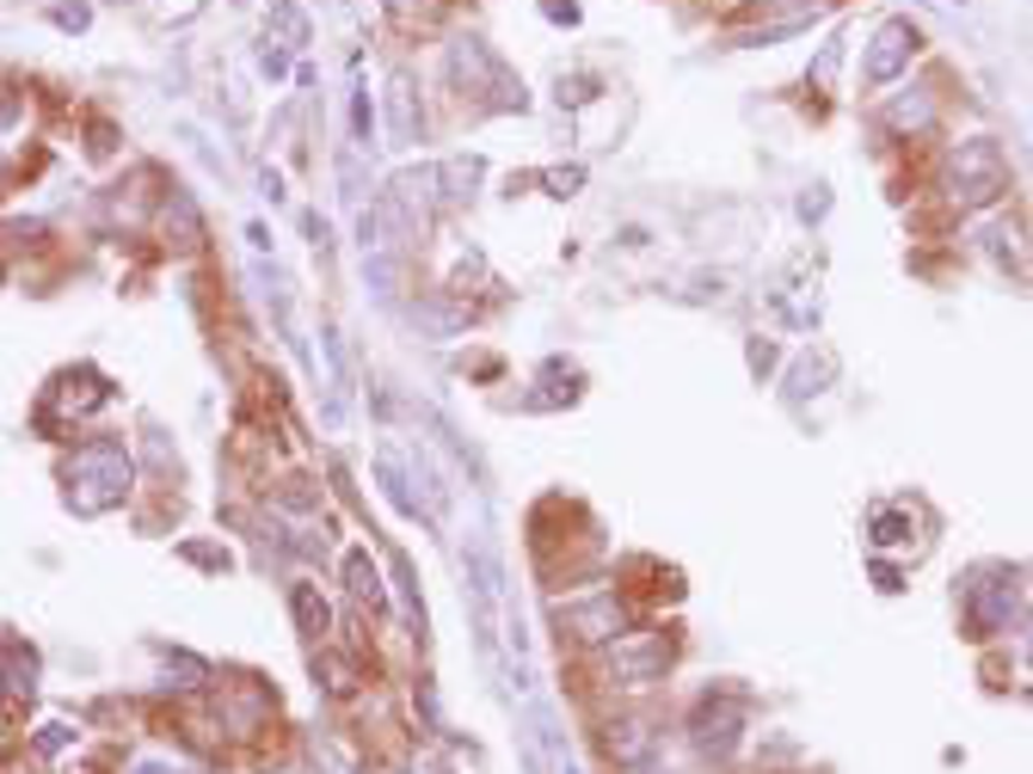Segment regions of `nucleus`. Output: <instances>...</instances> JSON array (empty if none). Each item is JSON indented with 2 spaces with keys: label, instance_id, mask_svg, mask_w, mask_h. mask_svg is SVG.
Segmentation results:
<instances>
[{
  "label": "nucleus",
  "instance_id": "f257e3e1",
  "mask_svg": "<svg viewBox=\"0 0 1033 774\" xmlns=\"http://www.w3.org/2000/svg\"><path fill=\"white\" fill-rule=\"evenodd\" d=\"M1002 179H1009V167H1002V148L990 136L978 141H960V155L947 160V191H954V203H990L1002 191Z\"/></svg>",
  "mask_w": 1033,
  "mask_h": 774
},
{
  "label": "nucleus",
  "instance_id": "f03ea898",
  "mask_svg": "<svg viewBox=\"0 0 1033 774\" xmlns=\"http://www.w3.org/2000/svg\"><path fill=\"white\" fill-rule=\"evenodd\" d=\"M917 44H923V37H917L910 19H886V25L874 32V44H867V56H861V80H867V87L898 80L910 68V56H917Z\"/></svg>",
  "mask_w": 1033,
  "mask_h": 774
},
{
  "label": "nucleus",
  "instance_id": "7ed1b4c3",
  "mask_svg": "<svg viewBox=\"0 0 1033 774\" xmlns=\"http://www.w3.org/2000/svg\"><path fill=\"white\" fill-rule=\"evenodd\" d=\"M388 105H394V129H400V136H412V93H407V80H394Z\"/></svg>",
  "mask_w": 1033,
  "mask_h": 774
},
{
  "label": "nucleus",
  "instance_id": "20e7f679",
  "mask_svg": "<svg viewBox=\"0 0 1033 774\" xmlns=\"http://www.w3.org/2000/svg\"><path fill=\"white\" fill-rule=\"evenodd\" d=\"M87 0H68V7H56V25H63V32H80V25H87Z\"/></svg>",
  "mask_w": 1033,
  "mask_h": 774
},
{
  "label": "nucleus",
  "instance_id": "39448f33",
  "mask_svg": "<svg viewBox=\"0 0 1033 774\" xmlns=\"http://www.w3.org/2000/svg\"><path fill=\"white\" fill-rule=\"evenodd\" d=\"M13 117H19V93H0V129L13 124Z\"/></svg>",
  "mask_w": 1033,
  "mask_h": 774
},
{
  "label": "nucleus",
  "instance_id": "423d86ee",
  "mask_svg": "<svg viewBox=\"0 0 1033 774\" xmlns=\"http://www.w3.org/2000/svg\"><path fill=\"white\" fill-rule=\"evenodd\" d=\"M548 19H579V7L572 0H548Z\"/></svg>",
  "mask_w": 1033,
  "mask_h": 774
},
{
  "label": "nucleus",
  "instance_id": "0eeeda50",
  "mask_svg": "<svg viewBox=\"0 0 1033 774\" xmlns=\"http://www.w3.org/2000/svg\"><path fill=\"white\" fill-rule=\"evenodd\" d=\"M394 7H407V0H394Z\"/></svg>",
  "mask_w": 1033,
  "mask_h": 774
}]
</instances>
